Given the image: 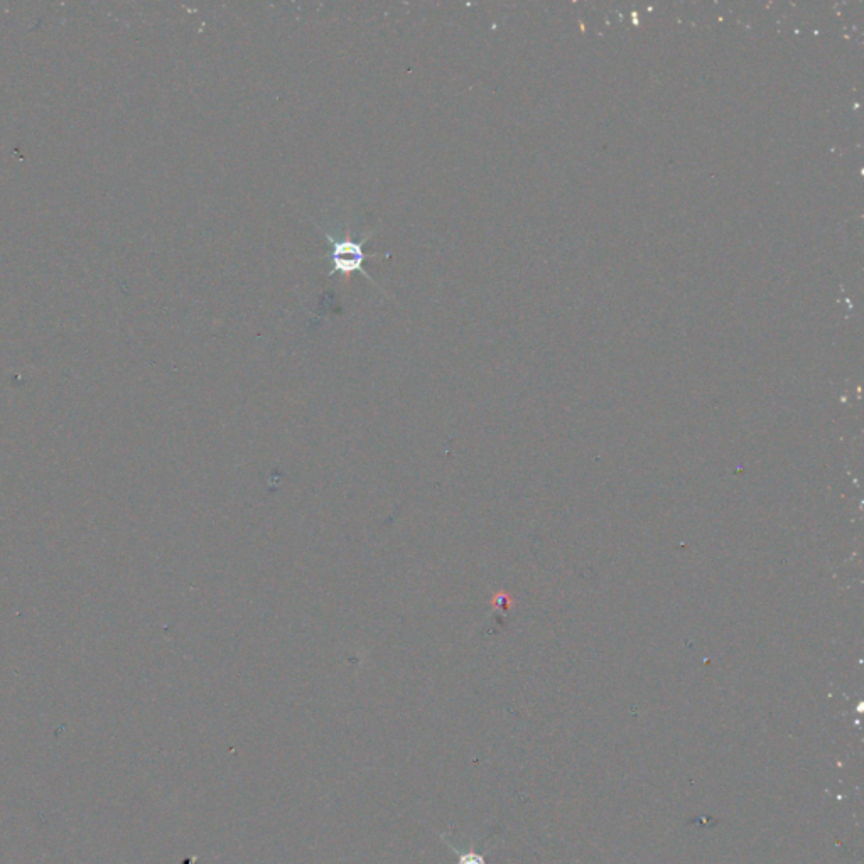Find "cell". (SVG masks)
<instances>
[{
  "label": "cell",
  "instance_id": "obj_1",
  "mask_svg": "<svg viewBox=\"0 0 864 864\" xmlns=\"http://www.w3.org/2000/svg\"><path fill=\"white\" fill-rule=\"evenodd\" d=\"M324 237L330 242L331 247L330 254L326 255V259L330 260L331 265H333L331 274L340 272L341 276L345 277V281L348 282L350 281L351 274L362 272L363 276L375 284L372 276H368L367 270H363V262H365V257H367L365 252H363V245H365L368 237H370V233L365 235L362 242L351 240V232L348 228H346L345 237L336 238L326 232H324Z\"/></svg>",
  "mask_w": 864,
  "mask_h": 864
},
{
  "label": "cell",
  "instance_id": "obj_2",
  "mask_svg": "<svg viewBox=\"0 0 864 864\" xmlns=\"http://www.w3.org/2000/svg\"><path fill=\"white\" fill-rule=\"evenodd\" d=\"M444 843L448 844V848L451 849V853L456 854L458 856V863L456 864H490L486 861L485 854L480 853V851H476L475 843L470 844V848L468 849H459L456 844L451 843L448 837L443 834Z\"/></svg>",
  "mask_w": 864,
  "mask_h": 864
}]
</instances>
